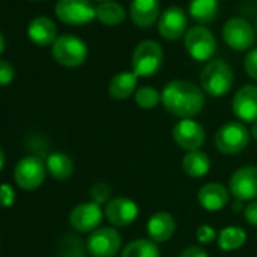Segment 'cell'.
<instances>
[{"instance_id": "obj_1", "label": "cell", "mask_w": 257, "mask_h": 257, "mask_svg": "<svg viewBox=\"0 0 257 257\" xmlns=\"http://www.w3.org/2000/svg\"><path fill=\"white\" fill-rule=\"evenodd\" d=\"M162 104L180 119L197 116L204 107V91L189 80H171L162 89Z\"/></svg>"}, {"instance_id": "obj_2", "label": "cell", "mask_w": 257, "mask_h": 257, "mask_svg": "<svg viewBox=\"0 0 257 257\" xmlns=\"http://www.w3.org/2000/svg\"><path fill=\"white\" fill-rule=\"evenodd\" d=\"M234 82L233 70L222 59H213L206 64L200 74L201 89L212 97H222L228 94Z\"/></svg>"}, {"instance_id": "obj_3", "label": "cell", "mask_w": 257, "mask_h": 257, "mask_svg": "<svg viewBox=\"0 0 257 257\" xmlns=\"http://www.w3.org/2000/svg\"><path fill=\"white\" fill-rule=\"evenodd\" d=\"M164 64V49L155 40L141 41L132 53V71L138 77L155 76Z\"/></svg>"}, {"instance_id": "obj_4", "label": "cell", "mask_w": 257, "mask_h": 257, "mask_svg": "<svg viewBox=\"0 0 257 257\" xmlns=\"http://www.w3.org/2000/svg\"><path fill=\"white\" fill-rule=\"evenodd\" d=\"M249 128L240 121H227L215 134V147L222 155H237L248 147Z\"/></svg>"}, {"instance_id": "obj_5", "label": "cell", "mask_w": 257, "mask_h": 257, "mask_svg": "<svg viewBox=\"0 0 257 257\" xmlns=\"http://www.w3.org/2000/svg\"><path fill=\"white\" fill-rule=\"evenodd\" d=\"M52 56L53 59L65 67V68H76L80 67L88 58V47L83 40L76 35H59L52 46Z\"/></svg>"}, {"instance_id": "obj_6", "label": "cell", "mask_w": 257, "mask_h": 257, "mask_svg": "<svg viewBox=\"0 0 257 257\" xmlns=\"http://www.w3.org/2000/svg\"><path fill=\"white\" fill-rule=\"evenodd\" d=\"M183 43H185V49L188 55L198 62L209 61L216 52L215 35L201 25L194 26L189 31H186L183 37Z\"/></svg>"}, {"instance_id": "obj_7", "label": "cell", "mask_w": 257, "mask_h": 257, "mask_svg": "<svg viewBox=\"0 0 257 257\" xmlns=\"http://www.w3.org/2000/svg\"><path fill=\"white\" fill-rule=\"evenodd\" d=\"M95 8L91 0H58L55 14L68 26H83L95 19Z\"/></svg>"}, {"instance_id": "obj_8", "label": "cell", "mask_w": 257, "mask_h": 257, "mask_svg": "<svg viewBox=\"0 0 257 257\" xmlns=\"http://www.w3.org/2000/svg\"><path fill=\"white\" fill-rule=\"evenodd\" d=\"M122 248V239L115 227H100L89 233L86 251L92 257H115Z\"/></svg>"}, {"instance_id": "obj_9", "label": "cell", "mask_w": 257, "mask_h": 257, "mask_svg": "<svg viewBox=\"0 0 257 257\" xmlns=\"http://www.w3.org/2000/svg\"><path fill=\"white\" fill-rule=\"evenodd\" d=\"M255 29L240 17L228 19L222 26V40L236 52L249 50L255 43Z\"/></svg>"}, {"instance_id": "obj_10", "label": "cell", "mask_w": 257, "mask_h": 257, "mask_svg": "<svg viewBox=\"0 0 257 257\" xmlns=\"http://www.w3.org/2000/svg\"><path fill=\"white\" fill-rule=\"evenodd\" d=\"M47 176L46 164L37 156H26L20 162H17L14 170V180L17 186L25 191L38 189Z\"/></svg>"}, {"instance_id": "obj_11", "label": "cell", "mask_w": 257, "mask_h": 257, "mask_svg": "<svg viewBox=\"0 0 257 257\" xmlns=\"http://www.w3.org/2000/svg\"><path fill=\"white\" fill-rule=\"evenodd\" d=\"M173 140L182 150H200L206 141L204 127L194 118L179 119L173 127Z\"/></svg>"}, {"instance_id": "obj_12", "label": "cell", "mask_w": 257, "mask_h": 257, "mask_svg": "<svg viewBox=\"0 0 257 257\" xmlns=\"http://www.w3.org/2000/svg\"><path fill=\"white\" fill-rule=\"evenodd\" d=\"M228 191L234 200H257V167L245 165L237 168L228 180Z\"/></svg>"}, {"instance_id": "obj_13", "label": "cell", "mask_w": 257, "mask_h": 257, "mask_svg": "<svg viewBox=\"0 0 257 257\" xmlns=\"http://www.w3.org/2000/svg\"><path fill=\"white\" fill-rule=\"evenodd\" d=\"M104 218V212L101 206L85 201L74 206L70 212L68 221L73 230L79 233H92L94 230L100 228V224Z\"/></svg>"}, {"instance_id": "obj_14", "label": "cell", "mask_w": 257, "mask_h": 257, "mask_svg": "<svg viewBox=\"0 0 257 257\" xmlns=\"http://www.w3.org/2000/svg\"><path fill=\"white\" fill-rule=\"evenodd\" d=\"M104 218L113 227H127L140 216V206L128 197H113L103 209Z\"/></svg>"}, {"instance_id": "obj_15", "label": "cell", "mask_w": 257, "mask_h": 257, "mask_svg": "<svg viewBox=\"0 0 257 257\" xmlns=\"http://www.w3.org/2000/svg\"><path fill=\"white\" fill-rule=\"evenodd\" d=\"M186 26H188V19L185 11L177 7H168L159 17L158 20V31L162 38L167 41H176L186 34Z\"/></svg>"}, {"instance_id": "obj_16", "label": "cell", "mask_w": 257, "mask_h": 257, "mask_svg": "<svg viewBox=\"0 0 257 257\" xmlns=\"http://www.w3.org/2000/svg\"><path fill=\"white\" fill-rule=\"evenodd\" d=\"M231 110L240 122H255L257 121V86L245 85L239 88L231 100Z\"/></svg>"}, {"instance_id": "obj_17", "label": "cell", "mask_w": 257, "mask_h": 257, "mask_svg": "<svg viewBox=\"0 0 257 257\" xmlns=\"http://www.w3.org/2000/svg\"><path fill=\"white\" fill-rule=\"evenodd\" d=\"M197 200H198V204L204 210H207V212H218V210H222L228 204V201H230V191L224 185H221V183L210 182V183L203 185L198 189Z\"/></svg>"}, {"instance_id": "obj_18", "label": "cell", "mask_w": 257, "mask_h": 257, "mask_svg": "<svg viewBox=\"0 0 257 257\" xmlns=\"http://www.w3.org/2000/svg\"><path fill=\"white\" fill-rule=\"evenodd\" d=\"M161 0H132L128 16L135 26L150 28L161 17Z\"/></svg>"}, {"instance_id": "obj_19", "label": "cell", "mask_w": 257, "mask_h": 257, "mask_svg": "<svg viewBox=\"0 0 257 257\" xmlns=\"http://www.w3.org/2000/svg\"><path fill=\"white\" fill-rule=\"evenodd\" d=\"M28 37L38 47L53 46L58 38V26L49 17H35L28 25Z\"/></svg>"}, {"instance_id": "obj_20", "label": "cell", "mask_w": 257, "mask_h": 257, "mask_svg": "<svg viewBox=\"0 0 257 257\" xmlns=\"http://www.w3.org/2000/svg\"><path fill=\"white\" fill-rule=\"evenodd\" d=\"M176 219L168 212H156L153 213L146 225L149 239L156 243H162L170 240L176 233Z\"/></svg>"}, {"instance_id": "obj_21", "label": "cell", "mask_w": 257, "mask_h": 257, "mask_svg": "<svg viewBox=\"0 0 257 257\" xmlns=\"http://www.w3.org/2000/svg\"><path fill=\"white\" fill-rule=\"evenodd\" d=\"M138 76L134 71H121L116 73L109 85H107V92L113 100H125L128 97L135 95L137 89H138Z\"/></svg>"}, {"instance_id": "obj_22", "label": "cell", "mask_w": 257, "mask_h": 257, "mask_svg": "<svg viewBox=\"0 0 257 257\" xmlns=\"http://www.w3.org/2000/svg\"><path fill=\"white\" fill-rule=\"evenodd\" d=\"M210 158L207 153L201 150L195 152H188L185 158L182 159V168L183 173L192 179H200L204 177L210 171Z\"/></svg>"}, {"instance_id": "obj_23", "label": "cell", "mask_w": 257, "mask_h": 257, "mask_svg": "<svg viewBox=\"0 0 257 257\" xmlns=\"http://www.w3.org/2000/svg\"><path fill=\"white\" fill-rule=\"evenodd\" d=\"M46 168H47V173L53 179L67 180L68 177H71V174L74 171V162L68 155L62 153V152H56V153H52L47 156Z\"/></svg>"}, {"instance_id": "obj_24", "label": "cell", "mask_w": 257, "mask_h": 257, "mask_svg": "<svg viewBox=\"0 0 257 257\" xmlns=\"http://www.w3.org/2000/svg\"><path fill=\"white\" fill-rule=\"evenodd\" d=\"M125 10L113 0L103 2L95 8V19L104 26H118L125 20Z\"/></svg>"}, {"instance_id": "obj_25", "label": "cell", "mask_w": 257, "mask_h": 257, "mask_svg": "<svg viewBox=\"0 0 257 257\" xmlns=\"http://www.w3.org/2000/svg\"><path fill=\"white\" fill-rule=\"evenodd\" d=\"M246 231L239 225H227L218 233V246L222 251H236L246 242Z\"/></svg>"}, {"instance_id": "obj_26", "label": "cell", "mask_w": 257, "mask_h": 257, "mask_svg": "<svg viewBox=\"0 0 257 257\" xmlns=\"http://www.w3.org/2000/svg\"><path fill=\"white\" fill-rule=\"evenodd\" d=\"M121 257H161V249L156 242L149 237H140L125 243Z\"/></svg>"}, {"instance_id": "obj_27", "label": "cell", "mask_w": 257, "mask_h": 257, "mask_svg": "<svg viewBox=\"0 0 257 257\" xmlns=\"http://www.w3.org/2000/svg\"><path fill=\"white\" fill-rule=\"evenodd\" d=\"M189 16L201 26L212 23L218 16V0H191Z\"/></svg>"}, {"instance_id": "obj_28", "label": "cell", "mask_w": 257, "mask_h": 257, "mask_svg": "<svg viewBox=\"0 0 257 257\" xmlns=\"http://www.w3.org/2000/svg\"><path fill=\"white\" fill-rule=\"evenodd\" d=\"M135 103L141 109H155L159 103H162V92L153 86H141L135 92Z\"/></svg>"}, {"instance_id": "obj_29", "label": "cell", "mask_w": 257, "mask_h": 257, "mask_svg": "<svg viewBox=\"0 0 257 257\" xmlns=\"http://www.w3.org/2000/svg\"><path fill=\"white\" fill-rule=\"evenodd\" d=\"M82 242L74 236H65L61 240V257H83Z\"/></svg>"}, {"instance_id": "obj_30", "label": "cell", "mask_w": 257, "mask_h": 257, "mask_svg": "<svg viewBox=\"0 0 257 257\" xmlns=\"http://www.w3.org/2000/svg\"><path fill=\"white\" fill-rule=\"evenodd\" d=\"M110 194H112L110 186H109L107 183H103V182L92 185V188L89 189L91 201H92V203H95V204H98V206H103V204L106 206V204H107V201L112 198V197H110Z\"/></svg>"}, {"instance_id": "obj_31", "label": "cell", "mask_w": 257, "mask_h": 257, "mask_svg": "<svg viewBox=\"0 0 257 257\" xmlns=\"http://www.w3.org/2000/svg\"><path fill=\"white\" fill-rule=\"evenodd\" d=\"M243 70L249 79L257 82V47L251 49L243 58Z\"/></svg>"}, {"instance_id": "obj_32", "label": "cell", "mask_w": 257, "mask_h": 257, "mask_svg": "<svg viewBox=\"0 0 257 257\" xmlns=\"http://www.w3.org/2000/svg\"><path fill=\"white\" fill-rule=\"evenodd\" d=\"M16 76V70L13 67V64L10 61L0 59V88L2 86H8Z\"/></svg>"}, {"instance_id": "obj_33", "label": "cell", "mask_w": 257, "mask_h": 257, "mask_svg": "<svg viewBox=\"0 0 257 257\" xmlns=\"http://www.w3.org/2000/svg\"><path fill=\"white\" fill-rule=\"evenodd\" d=\"M16 203V191L11 185L8 183H4L0 185V206L5 207V209H10L13 207Z\"/></svg>"}, {"instance_id": "obj_34", "label": "cell", "mask_w": 257, "mask_h": 257, "mask_svg": "<svg viewBox=\"0 0 257 257\" xmlns=\"http://www.w3.org/2000/svg\"><path fill=\"white\" fill-rule=\"evenodd\" d=\"M195 236H197V240H198L200 243H210V242H213V240L218 239L216 230H215L212 225H209V224L200 225V227L197 228Z\"/></svg>"}, {"instance_id": "obj_35", "label": "cell", "mask_w": 257, "mask_h": 257, "mask_svg": "<svg viewBox=\"0 0 257 257\" xmlns=\"http://www.w3.org/2000/svg\"><path fill=\"white\" fill-rule=\"evenodd\" d=\"M243 216H245V221H246L249 225L257 227V200L249 201V203L243 207Z\"/></svg>"}, {"instance_id": "obj_36", "label": "cell", "mask_w": 257, "mask_h": 257, "mask_svg": "<svg viewBox=\"0 0 257 257\" xmlns=\"http://www.w3.org/2000/svg\"><path fill=\"white\" fill-rule=\"evenodd\" d=\"M179 257H209L207 251L203 248V246H198V245H191V246H186L180 254Z\"/></svg>"}, {"instance_id": "obj_37", "label": "cell", "mask_w": 257, "mask_h": 257, "mask_svg": "<svg viewBox=\"0 0 257 257\" xmlns=\"http://www.w3.org/2000/svg\"><path fill=\"white\" fill-rule=\"evenodd\" d=\"M249 135H251V138H254L257 141V121L251 124V127H249Z\"/></svg>"}, {"instance_id": "obj_38", "label": "cell", "mask_w": 257, "mask_h": 257, "mask_svg": "<svg viewBox=\"0 0 257 257\" xmlns=\"http://www.w3.org/2000/svg\"><path fill=\"white\" fill-rule=\"evenodd\" d=\"M5 164H7V158H5V153L4 150L0 149V171H2L5 168Z\"/></svg>"}, {"instance_id": "obj_39", "label": "cell", "mask_w": 257, "mask_h": 257, "mask_svg": "<svg viewBox=\"0 0 257 257\" xmlns=\"http://www.w3.org/2000/svg\"><path fill=\"white\" fill-rule=\"evenodd\" d=\"M5 46H7V41H5V35L0 32V55L4 53V50H5Z\"/></svg>"}, {"instance_id": "obj_40", "label": "cell", "mask_w": 257, "mask_h": 257, "mask_svg": "<svg viewBox=\"0 0 257 257\" xmlns=\"http://www.w3.org/2000/svg\"><path fill=\"white\" fill-rule=\"evenodd\" d=\"M95 2H100V4H103V2H109V0H95Z\"/></svg>"}, {"instance_id": "obj_41", "label": "cell", "mask_w": 257, "mask_h": 257, "mask_svg": "<svg viewBox=\"0 0 257 257\" xmlns=\"http://www.w3.org/2000/svg\"><path fill=\"white\" fill-rule=\"evenodd\" d=\"M254 29H255V34H257V20H255V28Z\"/></svg>"}, {"instance_id": "obj_42", "label": "cell", "mask_w": 257, "mask_h": 257, "mask_svg": "<svg viewBox=\"0 0 257 257\" xmlns=\"http://www.w3.org/2000/svg\"><path fill=\"white\" fill-rule=\"evenodd\" d=\"M218 2H221V0H218ZM222 2H224V0H222Z\"/></svg>"}, {"instance_id": "obj_43", "label": "cell", "mask_w": 257, "mask_h": 257, "mask_svg": "<svg viewBox=\"0 0 257 257\" xmlns=\"http://www.w3.org/2000/svg\"><path fill=\"white\" fill-rule=\"evenodd\" d=\"M35 2H38V0H35Z\"/></svg>"}]
</instances>
